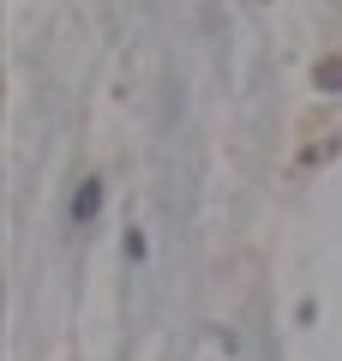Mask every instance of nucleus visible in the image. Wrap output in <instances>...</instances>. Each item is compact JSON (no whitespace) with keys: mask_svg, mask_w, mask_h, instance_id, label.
Listing matches in <instances>:
<instances>
[{"mask_svg":"<svg viewBox=\"0 0 342 361\" xmlns=\"http://www.w3.org/2000/svg\"><path fill=\"white\" fill-rule=\"evenodd\" d=\"M96 205H102V187H96V180H84V187H78V205H72V217H90Z\"/></svg>","mask_w":342,"mask_h":361,"instance_id":"nucleus-1","label":"nucleus"}]
</instances>
